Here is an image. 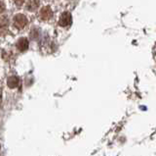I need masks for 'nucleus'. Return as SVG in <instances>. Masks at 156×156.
<instances>
[{"mask_svg": "<svg viewBox=\"0 0 156 156\" xmlns=\"http://www.w3.org/2000/svg\"><path fill=\"white\" fill-rule=\"evenodd\" d=\"M14 25L19 30H22L27 25V19L24 15L22 14H18V15L14 18Z\"/></svg>", "mask_w": 156, "mask_h": 156, "instance_id": "f257e3e1", "label": "nucleus"}, {"mask_svg": "<svg viewBox=\"0 0 156 156\" xmlns=\"http://www.w3.org/2000/svg\"><path fill=\"white\" fill-rule=\"evenodd\" d=\"M72 23V18H71V14L69 12H63L60 20H58V25L61 27H67L70 26Z\"/></svg>", "mask_w": 156, "mask_h": 156, "instance_id": "f03ea898", "label": "nucleus"}, {"mask_svg": "<svg viewBox=\"0 0 156 156\" xmlns=\"http://www.w3.org/2000/svg\"><path fill=\"white\" fill-rule=\"evenodd\" d=\"M39 16L44 21H47L49 19H51V17L53 16V11L52 9L49 7V6H45L43 7L41 10H40V13H39Z\"/></svg>", "mask_w": 156, "mask_h": 156, "instance_id": "7ed1b4c3", "label": "nucleus"}, {"mask_svg": "<svg viewBox=\"0 0 156 156\" xmlns=\"http://www.w3.org/2000/svg\"><path fill=\"white\" fill-rule=\"evenodd\" d=\"M9 22L8 19L5 16L0 17V35H5L8 31Z\"/></svg>", "mask_w": 156, "mask_h": 156, "instance_id": "20e7f679", "label": "nucleus"}, {"mask_svg": "<svg viewBox=\"0 0 156 156\" xmlns=\"http://www.w3.org/2000/svg\"><path fill=\"white\" fill-rule=\"evenodd\" d=\"M17 48L20 51H22V52L27 50V48H28V40H27V38H26V37L20 38V40H18V42H17Z\"/></svg>", "mask_w": 156, "mask_h": 156, "instance_id": "39448f33", "label": "nucleus"}, {"mask_svg": "<svg viewBox=\"0 0 156 156\" xmlns=\"http://www.w3.org/2000/svg\"><path fill=\"white\" fill-rule=\"evenodd\" d=\"M38 6H39V0H29L27 5V9L28 11L33 12L36 10Z\"/></svg>", "mask_w": 156, "mask_h": 156, "instance_id": "423d86ee", "label": "nucleus"}, {"mask_svg": "<svg viewBox=\"0 0 156 156\" xmlns=\"http://www.w3.org/2000/svg\"><path fill=\"white\" fill-rule=\"evenodd\" d=\"M19 82H20V81L17 77H11V78H9L7 85L10 89H15V87H17L19 86Z\"/></svg>", "mask_w": 156, "mask_h": 156, "instance_id": "0eeeda50", "label": "nucleus"}, {"mask_svg": "<svg viewBox=\"0 0 156 156\" xmlns=\"http://www.w3.org/2000/svg\"><path fill=\"white\" fill-rule=\"evenodd\" d=\"M24 1H26V0H14L15 4L18 5V6H22L23 4L24 3Z\"/></svg>", "mask_w": 156, "mask_h": 156, "instance_id": "6e6552de", "label": "nucleus"}, {"mask_svg": "<svg viewBox=\"0 0 156 156\" xmlns=\"http://www.w3.org/2000/svg\"><path fill=\"white\" fill-rule=\"evenodd\" d=\"M4 11H5V4L2 1H0V14L3 13Z\"/></svg>", "mask_w": 156, "mask_h": 156, "instance_id": "1a4fd4ad", "label": "nucleus"}]
</instances>
